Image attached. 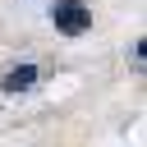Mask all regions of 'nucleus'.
I'll list each match as a JSON object with an SVG mask.
<instances>
[{"instance_id": "nucleus-2", "label": "nucleus", "mask_w": 147, "mask_h": 147, "mask_svg": "<svg viewBox=\"0 0 147 147\" xmlns=\"http://www.w3.org/2000/svg\"><path fill=\"white\" fill-rule=\"evenodd\" d=\"M37 83V64H18V69H9V78H5V92H28Z\"/></svg>"}, {"instance_id": "nucleus-1", "label": "nucleus", "mask_w": 147, "mask_h": 147, "mask_svg": "<svg viewBox=\"0 0 147 147\" xmlns=\"http://www.w3.org/2000/svg\"><path fill=\"white\" fill-rule=\"evenodd\" d=\"M51 18H55V28H60L64 37H78V32L92 28V9H87L83 0H55Z\"/></svg>"}]
</instances>
